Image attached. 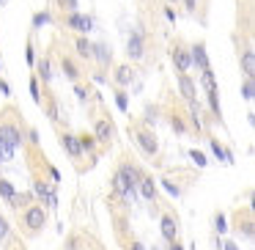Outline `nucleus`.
<instances>
[{"label":"nucleus","mask_w":255,"mask_h":250,"mask_svg":"<svg viewBox=\"0 0 255 250\" xmlns=\"http://www.w3.org/2000/svg\"><path fill=\"white\" fill-rule=\"evenodd\" d=\"M127 52H129V58H143V33L140 30H134L132 33V39H129V44H127Z\"/></svg>","instance_id":"nucleus-6"},{"label":"nucleus","mask_w":255,"mask_h":250,"mask_svg":"<svg viewBox=\"0 0 255 250\" xmlns=\"http://www.w3.org/2000/svg\"><path fill=\"white\" fill-rule=\"evenodd\" d=\"M0 94H3V96H11V88H8V83H3V80H0Z\"/></svg>","instance_id":"nucleus-39"},{"label":"nucleus","mask_w":255,"mask_h":250,"mask_svg":"<svg viewBox=\"0 0 255 250\" xmlns=\"http://www.w3.org/2000/svg\"><path fill=\"white\" fill-rule=\"evenodd\" d=\"M74 47H77V52L83 58H94V44H91L85 36H83V39H77V44H74Z\"/></svg>","instance_id":"nucleus-18"},{"label":"nucleus","mask_w":255,"mask_h":250,"mask_svg":"<svg viewBox=\"0 0 255 250\" xmlns=\"http://www.w3.org/2000/svg\"><path fill=\"white\" fill-rule=\"evenodd\" d=\"M116 105H118V110H121V113L129 110V96L124 94V91H118V94H116Z\"/></svg>","instance_id":"nucleus-26"},{"label":"nucleus","mask_w":255,"mask_h":250,"mask_svg":"<svg viewBox=\"0 0 255 250\" xmlns=\"http://www.w3.org/2000/svg\"><path fill=\"white\" fill-rule=\"evenodd\" d=\"M94 58H96L99 63H105V66H107V63L113 61V52L107 50L105 44H94Z\"/></svg>","instance_id":"nucleus-16"},{"label":"nucleus","mask_w":255,"mask_h":250,"mask_svg":"<svg viewBox=\"0 0 255 250\" xmlns=\"http://www.w3.org/2000/svg\"><path fill=\"white\" fill-rule=\"evenodd\" d=\"M50 118H52V121H58V105H55V102L50 105Z\"/></svg>","instance_id":"nucleus-40"},{"label":"nucleus","mask_w":255,"mask_h":250,"mask_svg":"<svg viewBox=\"0 0 255 250\" xmlns=\"http://www.w3.org/2000/svg\"><path fill=\"white\" fill-rule=\"evenodd\" d=\"M113 132H116V129H113V124L102 118V121H96V132H94V140H96V143H107V140L113 138Z\"/></svg>","instance_id":"nucleus-7"},{"label":"nucleus","mask_w":255,"mask_h":250,"mask_svg":"<svg viewBox=\"0 0 255 250\" xmlns=\"http://www.w3.org/2000/svg\"><path fill=\"white\" fill-rule=\"evenodd\" d=\"M134 80V69H129V66H118L116 69V83L118 85H129Z\"/></svg>","instance_id":"nucleus-14"},{"label":"nucleus","mask_w":255,"mask_h":250,"mask_svg":"<svg viewBox=\"0 0 255 250\" xmlns=\"http://www.w3.org/2000/svg\"><path fill=\"white\" fill-rule=\"evenodd\" d=\"M121 173L129 179V184H134V187H137V182L143 179V176H140V171H137L134 165H124V168H121Z\"/></svg>","instance_id":"nucleus-19"},{"label":"nucleus","mask_w":255,"mask_h":250,"mask_svg":"<svg viewBox=\"0 0 255 250\" xmlns=\"http://www.w3.org/2000/svg\"><path fill=\"white\" fill-rule=\"evenodd\" d=\"M173 66L178 69V74L187 72V69L192 66V58H189V52L181 50V47H176V50H173Z\"/></svg>","instance_id":"nucleus-4"},{"label":"nucleus","mask_w":255,"mask_h":250,"mask_svg":"<svg viewBox=\"0 0 255 250\" xmlns=\"http://www.w3.org/2000/svg\"><path fill=\"white\" fill-rule=\"evenodd\" d=\"M214 226H217V231H220V234H225V231H228V220H225V215H217Z\"/></svg>","instance_id":"nucleus-33"},{"label":"nucleus","mask_w":255,"mask_h":250,"mask_svg":"<svg viewBox=\"0 0 255 250\" xmlns=\"http://www.w3.org/2000/svg\"><path fill=\"white\" fill-rule=\"evenodd\" d=\"M25 58H28V63H36V52H33V44L25 47Z\"/></svg>","instance_id":"nucleus-37"},{"label":"nucleus","mask_w":255,"mask_h":250,"mask_svg":"<svg viewBox=\"0 0 255 250\" xmlns=\"http://www.w3.org/2000/svg\"><path fill=\"white\" fill-rule=\"evenodd\" d=\"M187 3V8H195V0H184Z\"/></svg>","instance_id":"nucleus-44"},{"label":"nucleus","mask_w":255,"mask_h":250,"mask_svg":"<svg viewBox=\"0 0 255 250\" xmlns=\"http://www.w3.org/2000/svg\"><path fill=\"white\" fill-rule=\"evenodd\" d=\"M173 129H176L178 135H184V132H187V127H184V121H181V118H173Z\"/></svg>","instance_id":"nucleus-36"},{"label":"nucleus","mask_w":255,"mask_h":250,"mask_svg":"<svg viewBox=\"0 0 255 250\" xmlns=\"http://www.w3.org/2000/svg\"><path fill=\"white\" fill-rule=\"evenodd\" d=\"M189 157H192V162H195L198 168H206V165H209V162H206V154H200L198 149H195V151H189Z\"/></svg>","instance_id":"nucleus-29"},{"label":"nucleus","mask_w":255,"mask_h":250,"mask_svg":"<svg viewBox=\"0 0 255 250\" xmlns=\"http://www.w3.org/2000/svg\"><path fill=\"white\" fill-rule=\"evenodd\" d=\"M33 193H36V195H41V198H47V193H50V187H47L44 182H36V184H33Z\"/></svg>","instance_id":"nucleus-31"},{"label":"nucleus","mask_w":255,"mask_h":250,"mask_svg":"<svg viewBox=\"0 0 255 250\" xmlns=\"http://www.w3.org/2000/svg\"><path fill=\"white\" fill-rule=\"evenodd\" d=\"M11 157H14V151L8 149V146H3V143H0V162H8Z\"/></svg>","instance_id":"nucleus-34"},{"label":"nucleus","mask_w":255,"mask_h":250,"mask_svg":"<svg viewBox=\"0 0 255 250\" xmlns=\"http://www.w3.org/2000/svg\"><path fill=\"white\" fill-rule=\"evenodd\" d=\"M0 143L8 146L11 151H17L19 143H22V135H19V129L11 127V124H0Z\"/></svg>","instance_id":"nucleus-2"},{"label":"nucleus","mask_w":255,"mask_h":250,"mask_svg":"<svg viewBox=\"0 0 255 250\" xmlns=\"http://www.w3.org/2000/svg\"><path fill=\"white\" fill-rule=\"evenodd\" d=\"M162 184H165V190H167V193H170V195H176V198H178V187H176V184H173V182H162Z\"/></svg>","instance_id":"nucleus-38"},{"label":"nucleus","mask_w":255,"mask_h":250,"mask_svg":"<svg viewBox=\"0 0 255 250\" xmlns=\"http://www.w3.org/2000/svg\"><path fill=\"white\" fill-rule=\"evenodd\" d=\"M28 201H30V195H28V193H22V195H19V193H14V195H11V204H14V209H19V206H25Z\"/></svg>","instance_id":"nucleus-28"},{"label":"nucleus","mask_w":255,"mask_h":250,"mask_svg":"<svg viewBox=\"0 0 255 250\" xmlns=\"http://www.w3.org/2000/svg\"><path fill=\"white\" fill-rule=\"evenodd\" d=\"M36 69H39V77L44 80V83H52V63L47 61V58L36 61Z\"/></svg>","instance_id":"nucleus-15"},{"label":"nucleus","mask_w":255,"mask_h":250,"mask_svg":"<svg viewBox=\"0 0 255 250\" xmlns=\"http://www.w3.org/2000/svg\"><path fill=\"white\" fill-rule=\"evenodd\" d=\"M61 69H63V74H66L69 80H77V77H80L77 63H74V61H69V58H63V61H61Z\"/></svg>","instance_id":"nucleus-17"},{"label":"nucleus","mask_w":255,"mask_h":250,"mask_svg":"<svg viewBox=\"0 0 255 250\" xmlns=\"http://www.w3.org/2000/svg\"><path fill=\"white\" fill-rule=\"evenodd\" d=\"M242 72H244V77H247V80H253V74H255V52L253 50H244L242 52Z\"/></svg>","instance_id":"nucleus-10"},{"label":"nucleus","mask_w":255,"mask_h":250,"mask_svg":"<svg viewBox=\"0 0 255 250\" xmlns=\"http://www.w3.org/2000/svg\"><path fill=\"white\" fill-rule=\"evenodd\" d=\"M58 3H61V8H66L69 14L77 11V0H58Z\"/></svg>","instance_id":"nucleus-32"},{"label":"nucleus","mask_w":255,"mask_h":250,"mask_svg":"<svg viewBox=\"0 0 255 250\" xmlns=\"http://www.w3.org/2000/svg\"><path fill=\"white\" fill-rule=\"evenodd\" d=\"M137 143H140V149L145 151V154H156V138L154 135H148V132H137Z\"/></svg>","instance_id":"nucleus-11"},{"label":"nucleus","mask_w":255,"mask_h":250,"mask_svg":"<svg viewBox=\"0 0 255 250\" xmlns=\"http://www.w3.org/2000/svg\"><path fill=\"white\" fill-rule=\"evenodd\" d=\"M189 58H192V63L200 69V72H206L209 69V55H206V44H195L192 52H189Z\"/></svg>","instance_id":"nucleus-5"},{"label":"nucleus","mask_w":255,"mask_h":250,"mask_svg":"<svg viewBox=\"0 0 255 250\" xmlns=\"http://www.w3.org/2000/svg\"><path fill=\"white\" fill-rule=\"evenodd\" d=\"M222 250H239V248L233 242H225V245H222Z\"/></svg>","instance_id":"nucleus-42"},{"label":"nucleus","mask_w":255,"mask_h":250,"mask_svg":"<svg viewBox=\"0 0 255 250\" xmlns=\"http://www.w3.org/2000/svg\"><path fill=\"white\" fill-rule=\"evenodd\" d=\"M137 187H140V195H143L145 201H154L156 198V184H154V179H140L137 182Z\"/></svg>","instance_id":"nucleus-12"},{"label":"nucleus","mask_w":255,"mask_h":250,"mask_svg":"<svg viewBox=\"0 0 255 250\" xmlns=\"http://www.w3.org/2000/svg\"><path fill=\"white\" fill-rule=\"evenodd\" d=\"M0 3H6V0H0Z\"/></svg>","instance_id":"nucleus-47"},{"label":"nucleus","mask_w":255,"mask_h":250,"mask_svg":"<svg viewBox=\"0 0 255 250\" xmlns=\"http://www.w3.org/2000/svg\"><path fill=\"white\" fill-rule=\"evenodd\" d=\"M0 69H3V61H0Z\"/></svg>","instance_id":"nucleus-46"},{"label":"nucleus","mask_w":255,"mask_h":250,"mask_svg":"<svg viewBox=\"0 0 255 250\" xmlns=\"http://www.w3.org/2000/svg\"><path fill=\"white\" fill-rule=\"evenodd\" d=\"M203 85H206V91H217V83H214V72H211V69H206V72H203Z\"/></svg>","instance_id":"nucleus-27"},{"label":"nucleus","mask_w":255,"mask_h":250,"mask_svg":"<svg viewBox=\"0 0 255 250\" xmlns=\"http://www.w3.org/2000/svg\"><path fill=\"white\" fill-rule=\"evenodd\" d=\"M178 88H181V96L192 105L195 102V83L187 77V74H178Z\"/></svg>","instance_id":"nucleus-9"},{"label":"nucleus","mask_w":255,"mask_h":250,"mask_svg":"<svg viewBox=\"0 0 255 250\" xmlns=\"http://www.w3.org/2000/svg\"><path fill=\"white\" fill-rule=\"evenodd\" d=\"M211 151H214V157H217V160H222V162H233L231 151H225L220 143H217V140H211Z\"/></svg>","instance_id":"nucleus-20"},{"label":"nucleus","mask_w":255,"mask_h":250,"mask_svg":"<svg viewBox=\"0 0 255 250\" xmlns=\"http://www.w3.org/2000/svg\"><path fill=\"white\" fill-rule=\"evenodd\" d=\"M151 250H162V248H156V245H154V248H151Z\"/></svg>","instance_id":"nucleus-45"},{"label":"nucleus","mask_w":255,"mask_h":250,"mask_svg":"<svg viewBox=\"0 0 255 250\" xmlns=\"http://www.w3.org/2000/svg\"><path fill=\"white\" fill-rule=\"evenodd\" d=\"M66 25H69L72 30H80L83 36H88L91 30H94V19H91V17H83V14H77V11L66 17Z\"/></svg>","instance_id":"nucleus-3"},{"label":"nucleus","mask_w":255,"mask_h":250,"mask_svg":"<svg viewBox=\"0 0 255 250\" xmlns=\"http://www.w3.org/2000/svg\"><path fill=\"white\" fill-rule=\"evenodd\" d=\"M77 143H80V151H91L96 146V140L94 135H83V138H77Z\"/></svg>","instance_id":"nucleus-25"},{"label":"nucleus","mask_w":255,"mask_h":250,"mask_svg":"<svg viewBox=\"0 0 255 250\" xmlns=\"http://www.w3.org/2000/svg\"><path fill=\"white\" fill-rule=\"evenodd\" d=\"M173 3H176V0H173Z\"/></svg>","instance_id":"nucleus-48"},{"label":"nucleus","mask_w":255,"mask_h":250,"mask_svg":"<svg viewBox=\"0 0 255 250\" xmlns=\"http://www.w3.org/2000/svg\"><path fill=\"white\" fill-rule=\"evenodd\" d=\"M52 22V17L47 11H39V14H33V28L39 30V28H44V25H50Z\"/></svg>","instance_id":"nucleus-21"},{"label":"nucleus","mask_w":255,"mask_h":250,"mask_svg":"<svg viewBox=\"0 0 255 250\" xmlns=\"http://www.w3.org/2000/svg\"><path fill=\"white\" fill-rule=\"evenodd\" d=\"M44 223H47L44 206H28V209H25V226H28L30 231H39V228H44Z\"/></svg>","instance_id":"nucleus-1"},{"label":"nucleus","mask_w":255,"mask_h":250,"mask_svg":"<svg viewBox=\"0 0 255 250\" xmlns=\"http://www.w3.org/2000/svg\"><path fill=\"white\" fill-rule=\"evenodd\" d=\"M30 96H33V102L36 105H41V94H39V80H30Z\"/></svg>","instance_id":"nucleus-30"},{"label":"nucleus","mask_w":255,"mask_h":250,"mask_svg":"<svg viewBox=\"0 0 255 250\" xmlns=\"http://www.w3.org/2000/svg\"><path fill=\"white\" fill-rule=\"evenodd\" d=\"M61 143H63V149H66V154H69V157H80V154H83V151H80V143H77V138H74V135H63Z\"/></svg>","instance_id":"nucleus-13"},{"label":"nucleus","mask_w":255,"mask_h":250,"mask_svg":"<svg viewBox=\"0 0 255 250\" xmlns=\"http://www.w3.org/2000/svg\"><path fill=\"white\" fill-rule=\"evenodd\" d=\"M6 237H8V220L0 215V239H6Z\"/></svg>","instance_id":"nucleus-35"},{"label":"nucleus","mask_w":255,"mask_h":250,"mask_svg":"<svg viewBox=\"0 0 255 250\" xmlns=\"http://www.w3.org/2000/svg\"><path fill=\"white\" fill-rule=\"evenodd\" d=\"M167 250H184V248H181L178 242H170V248H167Z\"/></svg>","instance_id":"nucleus-43"},{"label":"nucleus","mask_w":255,"mask_h":250,"mask_svg":"<svg viewBox=\"0 0 255 250\" xmlns=\"http://www.w3.org/2000/svg\"><path fill=\"white\" fill-rule=\"evenodd\" d=\"M129 250H148V248H145V245H140V242H132V248H129Z\"/></svg>","instance_id":"nucleus-41"},{"label":"nucleus","mask_w":255,"mask_h":250,"mask_svg":"<svg viewBox=\"0 0 255 250\" xmlns=\"http://www.w3.org/2000/svg\"><path fill=\"white\" fill-rule=\"evenodd\" d=\"M14 193H17V190H14V184L8 182V179H0V195L11 201V195H14Z\"/></svg>","instance_id":"nucleus-22"},{"label":"nucleus","mask_w":255,"mask_h":250,"mask_svg":"<svg viewBox=\"0 0 255 250\" xmlns=\"http://www.w3.org/2000/svg\"><path fill=\"white\" fill-rule=\"evenodd\" d=\"M242 96H244L247 102H253V96H255V85H253V80L244 77V83H242Z\"/></svg>","instance_id":"nucleus-24"},{"label":"nucleus","mask_w":255,"mask_h":250,"mask_svg":"<svg viewBox=\"0 0 255 250\" xmlns=\"http://www.w3.org/2000/svg\"><path fill=\"white\" fill-rule=\"evenodd\" d=\"M162 237H165L167 242H176V237H178V226H176V220H173L170 215L162 217Z\"/></svg>","instance_id":"nucleus-8"},{"label":"nucleus","mask_w":255,"mask_h":250,"mask_svg":"<svg viewBox=\"0 0 255 250\" xmlns=\"http://www.w3.org/2000/svg\"><path fill=\"white\" fill-rule=\"evenodd\" d=\"M206 96H209V107L214 110V116L220 118V116H222V110H220V96H217V91H209Z\"/></svg>","instance_id":"nucleus-23"}]
</instances>
